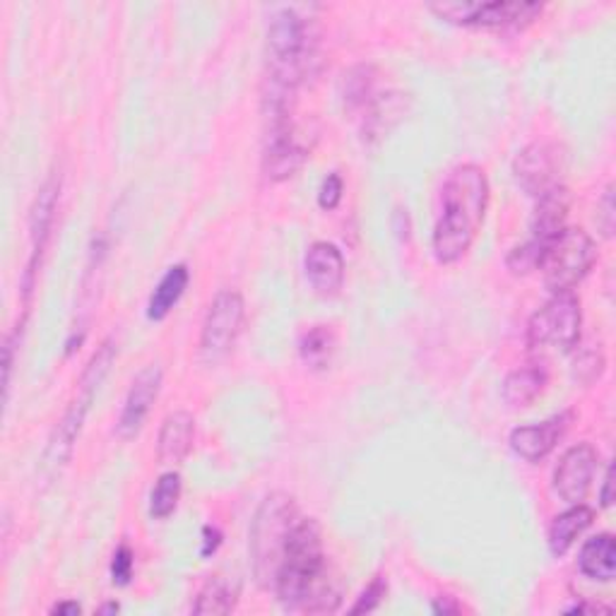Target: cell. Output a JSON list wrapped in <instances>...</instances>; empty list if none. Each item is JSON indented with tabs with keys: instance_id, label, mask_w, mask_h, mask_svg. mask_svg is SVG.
<instances>
[{
	"instance_id": "9",
	"label": "cell",
	"mask_w": 616,
	"mask_h": 616,
	"mask_svg": "<svg viewBox=\"0 0 616 616\" xmlns=\"http://www.w3.org/2000/svg\"><path fill=\"white\" fill-rule=\"evenodd\" d=\"M244 316V297L236 289H222L213 299L201 332V355L207 363H217L232 352L242 335Z\"/></svg>"
},
{
	"instance_id": "16",
	"label": "cell",
	"mask_w": 616,
	"mask_h": 616,
	"mask_svg": "<svg viewBox=\"0 0 616 616\" xmlns=\"http://www.w3.org/2000/svg\"><path fill=\"white\" fill-rule=\"evenodd\" d=\"M571 424V412H562L550 417L542 424H530V427H517L511 431V448L515 455H521L527 462H540L547 458L554 445L562 441Z\"/></svg>"
},
{
	"instance_id": "14",
	"label": "cell",
	"mask_w": 616,
	"mask_h": 616,
	"mask_svg": "<svg viewBox=\"0 0 616 616\" xmlns=\"http://www.w3.org/2000/svg\"><path fill=\"white\" fill-rule=\"evenodd\" d=\"M162 378H164V373L157 363H150V367H145L133 378L129 396H125V402H123L119 424H116L121 439H125V441L135 439L140 429H143L152 404L160 398Z\"/></svg>"
},
{
	"instance_id": "3",
	"label": "cell",
	"mask_w": 616,
	"mask_h": 616,
	"mask_svg": "<svg viewBox=\"0 0 616 616\" xmlns=\"http://www.w3.org/2000/svg\"><path fill=\"white\" fill-rule=\"evenodd\" d=\"M489 181L482 166L460 164L443 184V213L433 229V256L453 265L468 256L484 222Z\"/></svg>"
},
{
	"instance_id": "26",
	"label": "cell",
	"mask_w": 616,
	"mask_h": 616,
	"mask_svg": "<svg viewBox=\"0 0 616 616\" xmlns=\"http://www.w3.org/2000/svg\"><path fill=\"white\" fill-rule=\"evenodd\" d=\"M299 355L308 369H326L335 355V332L330 326H314L301 335Z\"/></svg>"
},
{
	"instance_id": "27",
	"label": "cell",
	"mask_w": 616,
	"mask_h": 616,
	"mask_svg": "<svg viewBox=\"0 0 616 616\" xmlns=\"http://www.w3.org/2000/svg\"><path fill=\"white\" fill-rule=\"evenodd\" d=\"M178 499H181V474L164 472L150 494V515L157 517V521H164V517H170L176 511Z\"/></svg>"
},
{
	"instance_id": "22",
	"label": "cell",
	"mask_w": 616,
	"mask_h": 616,
	"mask_svg": "<svg viewBox=\"0 0 616 616\" xmlns=\"http://www.w3.org/2000/svg\"><path fill=\"white\" fill-rule=\"evenodd\" d=\"M239 595H242L239 583L227 576H213L201 587L198 597H195L193 614H201V616L229 614L234 612L236 602H239Z\"/></svg>"
},
{
	"instance_id": "6",
	"label": "cell",
	"mask_w": 616,
	"mask_h": 616,
	"mask_svg": "<svg viewBox=\"0 0 616 616\" xmlns=\"http://www.w3.org/2000/svg\"><path fill=\"white\" fill-rule=\"evenodd\" d=\"M583 311L581 301L573 291H558L544 304L540 311L532 314L527 324V347L530 352H571L581 340Z\"/></svg>"
},
{
	"instance_id": "19",
	"label": "cell",
	"mask_w": 616,
	"mask_h": 616,
	"mask_svg": "<svg viewBox=\"0 0 616 616\" xmlns=\"http://www.w3.org/2000/svg\"><path fill=\"white\" fill-rule=\"evenodd\" d=\"M571 209V193L566 186H554L537 198V207L532 213V239L550 244L554 236L566 229V217Z\"/></svg>"
},
{
	"instance_id": "38",
	"label": "cell",
	"mask_w": 616,
	"mask_h": 616,
	"mask_svg": "<svg viewBox=\"0 0 616 616\" xmlns=\"http://www.w3.org/2000/svg\"><path fill=\"white\" fill-rule=\"evenodd\" d=\"M82 612V607L78 605V602L73 599H68V602H59V605L51 607V614H65V616H78Z\"/></svg>"
},
{
	"instance_id": "23",
	"label": "cell",
	"mask_w": 616,
	"mask_h": 616,
	"mask_svg": "<svg viewBox=\"0 0 616 616\" xmlns=\"http://www.w3.org/2000/svg\"><path fill=\"white\" fill-rule=\"evenodd\" d=\"M188 268L186 265H174V268H170L164 273V277L160 279V285L154 287L152 291V297H150V304H147V318L150 320H162L170 316L172 308L176 306V301L184 297V291L188 287Z\"/></svg>"
},
{
	"instance_id": "33",
	"label": "cell",
	"mask_w": 616,
	"mask_h": 616,
	"mask_svg": "<svg viewBox=\"0 0 616 616\" xmlns=\"http://www.w3.org/2000/svg\"><path fill=\"white\" fill-rule=\"evenodd\" d=\"M614 224H616V213H614V188L607 186V191L602 193V198L597 203V227L599 232L607 236L614 234Z\"/></svg>"
},
{
	"instance_id": "12",
	"label": "cell",
	"mask_w": 616,
	"mask_h": 616,
	"mask_svg": "<svg viewBox=\"0 0 616 616\" xmlns=\"http://www.w3.org/2000/svg\"><path fill=\"white\" fill-rule=\"evenodd\" d=\"M308 160V147L294 129L291 116L268 121V135H265L263 172L270 181H287L297 174Z\"/></svg>"
},
{
	"instance_id": "10",
	"label": "cell",
	"mask_w": 616,
	"mask_h": 616,
	"mask_svg": "<svg viewBox=\"0 0 616 616\" xmlns=\"http://www.w3.org/2000/svg\"><path fill=\"white\" fill-rule=\"evenodd\" d=\"M566 170V154L554 143H532L513 162V174L532 198H540L542 193L562 184V174Z\"/></svg>"
},
{
	"instance_id": "21",
	"label": "cell",
	"mask_w": 616,
	"mask_h": 616,
	"mask_svg": "<svg viewBox=\"0 0 616 616\" xmlns=\"http://www.w3.org/2000/svg\"><path fill=\"white\" fill-rule=\"evenodd\" d=\"M578 571L585 578L609 583L616 573V544L609 532L591 537L578 554Z\"/></svg>"
},
{
	"instance_id": "4",
	"label": "cell",
	"mask_w": 616,
	"mask_h": 616,
	"mask_svg": "<svg viewBox=\"0 0 616 616\" xmlns=\"http://www.w3.org/2000/svg\"><path fill=\"white\" fill-rule=\"evenodd\" d=\"M116 359V342L114 338H106L102 342V347L96 349L92 355V359L88 361L85 371L80 376V383H78V396L73 398V402L68 404V410L63 414V419L59 422V427L53 429L49 445L44 451V470L49 478H53L55 472H61V468L73 455V448L75 441L82 431V424H85V419L92 410V402L96 398V390L104 383V378L111 369V363Z\"/></svg>"
},
{
	"instance_id": "31",
	"label": "cell",
	"mask_w": 616,
	"mask_h": 616,
	"mask_svg": "<svg viewBox=\"0 0 616 616\" xmlns=\"http://www.w3.org/2000/svg\"><path fill=\"white\" fill-rule=\"evenodd\" d=\"M133 566H135V554L129 544H121L111 558V581L116 585H129L133 578Z\"/></svg>"
},
{
	"instance_id": "36",
	"label": "cell",
	"mask_w": 616,
	"mask_h": 616,
	"mask_svg": "<svg viewBox=\"0 0 616 616\" xmlns=\"http://www.w3.org/2000/svg\"><path fill=\"white\" fill-rule=\"evenodd\" d=\"M433 614H460L462 612V605L455 599V597H448V595H441L437 597V602L431 605Z\"/></svg>"
},
{
	"instance_id": "8",
	"label": "cell",
	"mask_w": 616,
	"mask_h": 616,
	"mask_svg": "<svg viewBox=\"0 0 616 616\" xmlns=\"http://www.w3.org/2000/svg\"><path fill=\"white\" fill-rule=\"evenodd\" d=\"M542 3H521V0H445V3H431L429 10L437 12L441 20L453 24H472V27H492V30H503V27H521L530 24L537 16H542Z\"/></svg>"
},
{
	"instance_id": "2",
	"label": "cell",
	"mask_w": 616,
	"mask_h": 616,
	"mask_svg": "<svg viewBox=\"0 0 616 616\" xmlns=\"http://www.w3.org/2000/svg\"><path fill=\"white\" fill-rule=\"evenodd\" d=\"M283 607L306 614H332L342 605V583L328 566L324 535L314 517H299L287 540L275 587Z\"/></svg>"
},
{
	"instance_id": "17",
	"label": "cell",
	"mask_w": 616,
	"mask_h": 616,
	"mask_svg": "<svg viewBox=\"0 0 616 616\" xmlns=\"http://www.w3.org/2000/svg\"><path fill=\"white\" fill-rule=\"evenodd\" d=\"M408 111H410L408 94L402 92L376 94L369 102V106L363 109V123H361L363 137H367L369 143L386 137L404 116H408Z\"/></svg>"
},
{
	"instance_id": "39",
	"label": "cell",
	"mask_w": 616,
	"mask_h": 616,
	"mask_svg": "<svg viewBox=\"0 0 616 616\" xmlns=\"http://www.w3.org/2000/svg\"><path fill=\"white\" fill-rule=\"evenodd\" d=\"M119 609H121V607L116 605V602H109V605H104V607H100V609H96V612H100V614H116Z\"/></svg>"
},
{
	"instance_id": "24",
	"label": "cell",
	"mask_w": 616,
	"mask_h": 616,
	"mask_svg": "<svg viewBox=\"0 0 616 616\" xmlns=\"http://www.w3.org/2000/svg\"><path fill=\"white\" fill-rule=\"evenodd\" d=\"M544 386H547V373L542 367H523L515 369L506 376L503 381V400H506L511 408H527V404L535 402Z\"/></svg>"
},
{
	"instance_id": "18",
	"label": "cell",
	"mask_w": 616,
	"mask_h": 616,
	"mask_svg": "<svg viewBox=\"0 0 616 616\" xmlns=\"http://www.w3.org/2000/svg\"><path fill=\"white\" fill-rule=\"evenodd\" d=\"M195 441V417L186 410L166 414L157 439V458L162 465H178L186 460Z\"/></svg>"
},
{
	"instance_id": "35",
	"label": "cell",
	"mask_w": 616,
	"mask_h": 616,
	"mask_svg": "<svg viewBox=\"0 0 616 616\" xmlns=\"http://www.w3.org/2000/svg\"><path fill=\"white\" fill-rule=\"evenodd\" d=\"M219 544H222V532L213 525H205L203 527V556L215 554Z\"/></svg>"
},
{
	"instance_id": "30",
	"label": "cell",
	"mask_w": 616,
	"mask_h": 616,
	"mask_svg": "<svg viewBox=\"0 0 616 616\" xmlns=\"http://www.w3.org/2000/svg\"><path fill=\"white\" fill-rule=\"evenodd\" d=\"M388 595V583L386 578H373L369 585H367V591H363L357 599V605L352 607V614H367V612H376L378 607L383 605V599Z\"/></svg>"
},
{
	"instance_id": "7",
	"label": "cell",
	"mask_w": 616,
	"mask_h": 616,
	"mask_svg": "<svg viewBox=\"0 0 616 616\" xmlns=\"http://www.w3.org/2000/svg\"><path fill=\"white\" fill-rule=\"evenodd\" d=\"M597 260V246L593 236L583 229H562L544 248L540 270H544V283L558 291H571L581 279L591 273Z\"/></svg>"
},
{
	"instance_id": "29",
	"label": "cell",
	"mask_w": 616,
	"mask_h": 616,
	"mask_svg": "<svg viewBox=\"0 0 616 616\" xmlns=\"http://www.w3.org/2000/svg\"><path fill=\"white\" fill-rule=\"evenodd\" d=\"M605 371V355H602V349L591 347V349H583V352L573 361V376H576V381L581 383H593Z\"/></svg>"
},
{
	"instance_id": "13",
	"label": "cell",
	"mask_w": 616,
	"mask_h": 616,
	"mask_svg": "<svg viewBox=\"0 0 616 616\" xmlns=\"http://www.w3.org/2000/svg\"><path fill=\"white\" fill-rule=\"evenodd\" d=\"M599 468V455L591 443H578L558 460L554 470V492L566 503H583L591 494L595 472Z\"/></svg>"
},
{
	"instance_id": "25",
	"label": "cell",
	"mask_w": 616,
	"mask_h": 616,
	"mask_svg": "<svg viewBox=\"0 0 616 616\" xmlns=\"http://www.w3.org/2000/svg\"><path fill=\"white\" fill-rule=\"evenodd\" d=\"M376 68L371 63H359L345 70L340 78V96L347 111H363L376 96Z\"/></svg>"
},
{
	"instance_id": "37",
	"label": "cell",
	"mask_w": 616,
	"mask_h": 616,
	"mask_svg": "<svg viewBox=\"0 0 616 616\" xmlns=\"http://www.w3.org/2000/svg\"><path fill=\"white\" fill-rule=\"evenodd\" d=\"M612 486H614V470L607 468V474H605V482H602V492H599V503H602V509H609L612 506Z\"/></svg>"
},
{
	"instance_id": "5",
	"label": "cell",
	"mask_w": 616,
	"mask_h": 616,
	"mask_svg": "<svg viewBox=\"0 0 616 616\" xmlns=\"http://www.w3.org/2000/svg\"><path fill=\"white\" fill-rule=\"evenodd\" d=\"M299 521L297 503L291 496L275 492L260 503L250 527V556L260 587H275L279 564H283L287 540Z\"/></svg>"
},
{
	"instance_id": "34",
	"label": "cell",
	"mask_w": 616,
	"mask_h": 616,
	"mask_svg": "<svg viewBox=\"0 0 616 616\" xmlns=\"http://www.w3.org/2000/svg\"><path fill=\"white\" fill-rule=\"evenodd\" d=\"M22 326H24V320L22 324L12 330L8 338H6V347H3V355H6V361H3V388H6V398L10 393V378H12V367H16V352H18V347H20V332H22Z\"/></svg>"
},
{
	"instance_id": "11",
	"label": "cell",
	"mask_w": 616,
	"mask_h": 616,
	"mask_svg": "<svg viewBox=\"0 0 616 616\" xmlns=\"http://www.w3.org/2000/svg\"><path fill=\"white\" fill-rule=\"evenodd\" d=\"M59 198H61V176L51 174L44 184H41L37 198L32 203L30 209V239H32V256L30 263H27L24 270V301H30L32 289H34V279H37V270L41 256L49 246L51 239V229H53V219H55V209H59Z\"/></svg>"
},
{
	"instance_id": "1",
	"label": "cell",
	"mask_w": 616,
	"mask_h": 616,
	"mask_svg": "<svg viewBox=\"0 0 616 616\" xmlns=\"http://www.w3.org/2000/svg\"><path fill=\"white\" fill-rule=\"evenodd\" d=\"M318 61V30L294 8H279L268 24L265 47V119H289L301 82L314 73Z\"/></svg>"
},
{
	"instance_id": "32",
	"label": "cell",
	"mask_w": 616,
	"mask_h": 616,
	"mask_svg": "<svg viewBox=\"0 0 616 616\" xmlns=\"http://www.w3.org/2000/svg\"><path fill=\"white\" fill-rule=\"evenodd\" d=\"M342 193H345L342 176L332 172L324 178V184L318 188V205L324 209H335L342 201Z\"/></svg>"
},
{
	"instance_id": "20",
	"label": "cell",
	"mask_w": 616,
	"mask_h": 616,
	"mask_svg": "<svg viewBox=\"0 0 616 616\" xmlns=\"http://www.w3.org/2000/svg\"><path fill=\"white\" fill-rule=\"evenodd\" d=\"M595 511L585 503H573L564 513H558L550 525V552L554 556H564L573 542H576L583 532L593 525Z\"/></svg>"
},
{
	"instance_id": "15",
	"label": "cell",
	"mask_w": 616,
	"mask_h": 616,
	"mask_svg": "<svg viewBox=\"0 0 616 616\" xmlns=\"http://www.w3.org/2000/svg\"><path fill=\"white\" fill-rule=\"evenodd\" d=\"M304 273L318 297H335L345 285L342 250L328 242L311 244L304 256Z\"/></svg>"
},
{
	"instance_id": "28",
	"label": "cell",
	"mask_w": 616,
	"mask_h": 616,
	"mask_svg": "<svg viewBox=\"0 0 616 616\" xmlns=\"http://www.w3.org/2000/svg\"><path fill=\"white\" fill-rule=\"evenodd\" d=\"M544 248L547 244L540 239H530L523 246H515L509 256V270L515 275H527L532 270H540L542 258H544Z\"/></svg>"
}]
</instances>
